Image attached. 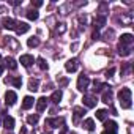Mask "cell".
Here are the masks:
<instances>
[{
	"mask_svg": "<svg viewBox=\"0 0 134 134\" xmlns=\"http://www.w3.org/2000/svg\"><path fill=\"white\" fill-rule=\"evenodd\" d=\"M131 96H132V93H131V88H128V87H125L118 92V101H120L121 109L131 107Z\"/></svg>",
	"mask_w": 134,
	"mask_h": 134,
	"instance_id": "obj_1",
	"label": "cell"
},
{
	"mask_svg": "<svg viewBox=\"0 0 134 134\" xmlns=\"http://www.w3.org/2000/svg\"><path fill=\"white\" fill-rule=\"evenodd\" d=\"M88 85H90V77L85 76V74H81L79 79H77V90L85 92V90L88 88Z\"/></svg>",
	"mask_w": 134,
	"mask_h": 134,
	"instance_id": "obj_2",
	"label": "cell"
},
{
	"mask_svg": "<svg viewBox=\"0 0 134 134\" xmlns=\"http://www.w3.org/2000/svg\"><path fill=\"white\" fill-rule=\"evenodd\" d=\"M77 68H79V63H77L76 58H71L65 63V70L68 73H74V71H77Z\"/></svg>",
	"mask_w": 134,
	"mask_h": 134,
	"instance_id": "obj_3",
	"label": "cell"
},
{
	"mask_svg": "<svg viewBox=\"0 0 134 134\" xmlns=\"http://www.w3.org/2000/svg\"><path fill=\"white\" fill-rule=\"evenodd\" d=\"M16 101H18V95H16L13 90H8V92L5 93V104H7V106H13Z\"/></svg>",
	"mask_w": 134,
	"mask_h": 134,
	"instance_id": "obj_4",
	"label": "cell"
},
{
	"mask_svg": "<svg viewBox=\"0 0 134 134\" xmlns=\"http://www.w3.org/2000/svg\"><path fill=\"white\" fill-rule=\"evenodd\" d=\"M21 65L22 66H25V68H29V66H32L33 63H35V58H33V55H29V54H25V55H21Z\"/></svg>",
	"mask_w": 134,
	"mask_h": 134,
	"instance_id": "obj_5",
	"label": "cell"
},
{
	"mask_svg": "<svg viewBox=\"0 0 134 134\" xmlns=\"http://www.w3.org/2000/svg\"><path fill=\"white\" fill-rule=\"evenodd\" d=\"M132 41H134V36H132L131 33H123V35L120 36V44H121V46H131Z\"/></svg>",
	"mask_w": 134,
	"mask_h": 134,
	"instance_id": "obj_6",
	"label": "cell"
},
{
	"mask_svg": "<svg viewBox=\"0 0 134 134\" xmlns=\"http://www.w3.org/2000/svg\"><path fill=\"white\" fill-rule=\"evenodd\" d=\"M19 35H22V33H27L29 30H30V25L27 24V22H16V29H14Z\"/></svg>",
	"mask_w": 134,
	"mask_h": 134,
	"instance_id": "obj_7",
	"label": "cell"
},
{
	"mask_svg": "<svg viewBox=\"0 0 134 134\" xmlns=\"http://www.w3.org/2000/svg\"><path fill=\"white\" fill-rule=\"evenodd\" d=\"M2 25H3L5 29H8V30H14V29H16V21L11 19V18H3Z\"/></svg>",
	"mask_w": 134,
	"mask_h": 134,
	"instance_id": "obj_8",
	"label": "cell"
},
{
	"mask_svg": "<svg viewBox=\"0 0 134 134\" xmlns=\"http://www.w3.org/2000/svg\"><path fill=\"white\" fill-rule=\"evenodd\" d=\"M47 107V98L46 96H41L38 101H36V110L38 112H44Z\"/></svg>",
	"mask_w": 134,
	"mask_h": 134,
	"instance_id": "obj_9",
	"label": "cell"
},
{
	"mask_svg": "<svg viewBox=\"0 0 134 134\" xmlns=\"http://www.w3.org/2000/svg\"><path fill=\"white\" fill-rule=\"evenodd\" d=\"M33 103H35V99L32 96H24V99H22V109H25V110L32 109L33 107Z\"/></svg>",
	"mask_w": 134,
	"mask_h": 134,
	"instance_id": "obj_10",
	"label": "cell"
},
{
	"mask_svg": "<svg viewBox=\"0 0 134 134\" xmlns=\"http://www.w3.org/2000/svg\"><path fill=\"white\" fill-rule=\"evenodd\" d=\"M84 114H85V109H82V107H74V117H73L74 125H76V123H79V118H81V117H84Z\"/></svg>",
	"mask_w": 134,
	"mask_h": 134,
	"instance_id": "obj_11",
	"label": "cell"
},
{
	"mask_svg": "<svg viewBox=\"0 0 134 134\" xmlns=\"http://www.w3.org/2000/svg\"><path fill=\"white\" fill-rule=\"evenodd\" d=\"M46 125H49L51 128H58L60 125H63V118H47Z\"/></svg>",
	"mask_w": 134,
	"mask_h": 134,
	"instance_id": "obj_12",
	"label": "cell"
},
{
	"mask_svg": "<svg viewBox=\"0 0 134 134\" xmlns=\"http://www.w3.org/2000/svg\"><path fill=\"white\" fill-rule=\"evenodd\" d=\"M82 101H84V104H85L87 107H95V106H96V103H98L95 96H84V99H82Z\"/></svg>",
	"mask_w": 134,
	"mask_h": 134,
	"instance_id": "obj_13",
	"label": "cell"
},
{
	"mask_svg": "<svg viewBox=\"0 0 134 134\" xmlns=\"http://www.w3.org/2000/svg\"><path fill=\"white\" fill-rule=\"evenodd\" d=\"M3 126H5L8 131H11V129L14 128V118H13V117H5V120H3Z\"/></svg>",
	"mask_w": 134,
	"mask_h": 134,
	"instance_id": "obj_14",
	"label": "cell"
},
{
	"mask_svg": "<svg viewBox=\"0 0 134 134\" xmlns=\"http://www.w3.org/2000/svg\"><path fill=\"white\" fill-rule=\"evenodd\" d=\"M107 115H109V112H107L106 109H98V110H96V118L101 120V121H106Z\"/></svg>",
	"mask_w": 134,
	"mask_h": 134,
	"instance_id": "obj_15",
	"label": "cell"
},
{
	"mask_svg": "<svg viewBox=\"0 0 134 134\" xmlns=\"http://www.w3.org/2000/svg\"><path fill=\"white\" fill-rule=\"evenodd\" d=\"M5 63H7V68H10V70H16L18 68V63H16V60L13 57H7Z\"/></svg>",
	"mask_w": 134,
	"mask_h": 134,
	"instance_id": "obj_16",
	"label": "cell"
},
{
	"mask_svg": "<svg viewBox=\"0 0 134 134\" xmlns=\"http://www.w3.org/2000/svg\"><path fill=\"white\" fill-rule=\"evenodd\" d=\"M60 99H62V90H55V92L52 93V96H51V101H52L54 104H58Z\"/></svg>",
	"mask_w": 134,
	"mask_h": 134,
	"instance_id": "obj_17",
	"label": "cell"
},
{
	"mask_svg": "<svg viewBox=\"0 0 134 134\" xmlns=\"http://www.w3.org/2000/svg\"><path fill=\"white\" fill-rule=\"evenodd\" d=\"M27 46H29V47H36V46H40V38H38V36L29 38V40H27Z\"/></svg>",
	"mask_w": 134,
	"mask_h": 134,
	"instance_id": "obj_18",
	"label": "cell"
},
{
	"mask_svg": "<svg viewBox=\"0 0 134 134\" xmlns=\"http://www.w3.org/2000/svg\"><path fill=\"white\" fill-rule=\"evenodd\" d=\"M118 54H120L121 57H128V55H131V49L120 44V46H118Z\"/></svg>",
	"mask_w": 134,
	"mask_h": 134,
	"instance_id": "obj_19",
	"label": "cell"
},
{
	"mask_svg": "<svg viewBox=\"0 0 134 134\" xmlns=\"http://www.w3.org/2000/svg\"><path fill=\"white\" fill-rule=\"evenodd\" d=\"M38 87H40L38 79H30V81H29V90H30V92H36Z\"/></svg>",
	"mask_w": 134,
	"mask_h": 134,
	"instance_id": "obj_20",
	"label": "cell"
},
{
	"mask_svg": "<svg viewBox=\"0 0 134 134\" xmlns=\"http://www.w3.org/2000/svg\"><path fill=\"white\" fill-rule=\"evenodd\" d=\"M5 82H11L16 88H21V85H22V79L21 77H11V79H7Z\"/></svg>",
	"mask_w": 134,
	"mask_h": 134,
	"instance_id": "obj_21",
	"label": "cell"
},
{
	"mask_svg": "<svg viewBox=\"0 0 134 134\" xmlns=\"http://www.w3.org/2000/svg\"><path fill=\"white\" fill-rule=\"evenodd\" d=\"M84 128H85L87 131H95V121H93L92 118H87V120L84 121Z\"/></svg>",
	"mask_w": 134,
	"mask_h": 134,
	"instance_id": "obj_22",
	"label": "cell"
},
{
	"mask_svg": "<svg viewBox=\"0 0 134 134\" xmlns=\"http://www.w3.org/2000/svg\"><path fill=\"white\" fill-rule=\"evenodd\" d=\"M103 101H104L106 104H109V103L112 101V90H110V88L106 90V92L103 93Z\"/></svg>",
	"mask_w": 134,
	"mask_h": 134,
	"instance_id": "obj_23",
	"label": "cell"
},
{
	"mask_svg": "<svg viewBox=\"0 0 134 134\" xmlns=\"http://www.w3.org/2000/svg\"><path fill=\"white\" fill-rule=\"evenodd\" d=\"M38 120H40L38 114H30V115L27 117V123H29V125H36V123H38Z\"/></svg>",
	"mask_w": 134,
	"mask_h": 134,
	"instance_id": "obj_24",
	"label": "cell"
},
{
	"mask_svg": "<svg viewBox=\"0 0 134 134\" xmlns=\"http://www.w3.org/2000/svg\"><path fill=\"white\" fill-rule=\"evenodd\" d=\"M25 14H27V18H29L30 21H36V19H38V16H40L36 10H29V11H27Z\"/></svg>",
	"mask_w": 134,
	"mask_h": 134,
	"instance_id": "obj_25",
	"label": "cell"
},
{
	"mask_svg": "<svg viewBox=\"0 0 134 134\" xmlns=\"http://www.w3.org/2000/svg\"><path fill=\"white\" fill-rule=\"evenodd\" d=\"M104 24H106V18H104V16H99L98 19H95V27H96V29H101Z\"/></svg>",
	"mask_w": 134,
	"mask_h": 134,
	"instance_id": "obj_26",
	"label": "cell"
},
{
	"mask_svg": "<svg viewBox=\"0 0 134 134\" xmlns=\"http://www.w3.org/2000/svg\"><path fill=\"white\" fill-rule=\"evenodd\" d=\"M104 126H106V129H109V131H117V123H115L114 120L106 121V123H104Z\"/></svg>",
	"mask_w": 134,
	"mask_h": 134,
	"instance_id": "obj_27",
	"label": "cell"
},
{
	"mask_svg": "<svg viewBox=\"0 0 134 134\" xmlns=\"http://www.w3.org/2000/svg\"><path fill=\"white\" fill-rule=\"evenodd\" d=\"M36 62H38V66H40V70H47V63H46V60H44L43 57L36 58Z\"/></svg>",
	"mask_w": 134,
	"mask_h": 134,
	"instance_id": "obj_28",
	"label": "cell"
},
{
	"mask_svg": "<svg viewBox=\"0 0 134 134\" xmlns=\"http://www.w3.org/2000/svg\"><path fill=\"white\" fill-rule=\"evenodd\" d=\"M103 88H107V87H106L104 84H98V82H95V93H96V92H101Z\"/></svg>",
	"mask_w": 134,
	"mask_h": 134,
	"instance_id": "obj_29",
	"label": "cell"
},
{
	"mask_svg": "<svg viewBox=\"0 0 134 134\" xmlns=\"http://www.w3.org/2000/svg\"><path fill=\"white\" fill-rule=\"evenodd\" d=\"M41 5H43V2H41V0H35V2L32 0V7H35V8H40Z\"/></svg>",
	"mask_w": 134,
	"mask_h": 134,
	"instance_id": "obj_30",
	"label": "cell"
},
{
	"mask_svg": "<svg viewBox=\"0 0 134 134\" xmlns=\"http://www.w3.org/2000/svg\"><path fill=\"white\" fill-rule=\"evenodd\" d=\"M114 73H115V70H114V68H110V70H107V71H106V76H107V77H110Z\"/></svg>",
	"mask_w": 134,
	"mask_h": 134,
	"instance_id": "obj_31",
	"label": "cell"
},
{
	"mask_svg": "<svg viewBox=\"0 0 134 134\" xmlns=\"http://www.w3.org/2000/svg\"><path fill=\"white\" fill-rule=\"evenodd\" d=\"M101 134H117V131H109V129H104Z\"/></svg>",
	"mask_w": 134,
	"mask_h": 134,
	"instance_id": "obj_32",
	"label": "cell"
},
{
	"mask_svg": "<svg viewBox=\"0 0 134 134\" xmlns=\"http://www.w3.org/2000/svg\"><path fill=\"white\" fill-rule=\"evenodd\" d=\"M10 3L16 7V5H19V3H22V2H19V0H11V2H10Z\"/></svg>",
	"mask_w": 134,
	"mask_h": 134,
	"instance_id": "obj_33",
	"label": "cell"
},
{
	"mask_svg": "<svg viewBox=\"0 0 134 134\" xmlns=\"http://www.w3.org/2000/svg\"><path fill=\"white\" fill-rule=\"evenodd\" d=\"M2 73H3V66L0 65V76H2Z\"/></svg>",
	"mask_w": 134,
	"mask_h": 134,
	"instance_id": "obj_34",
	"label": "cell"
},
{
	"mask_svg": "<svg viewBox=\"0 0 134 134\" xmlns=\"http://www.w3.org/2000/svg\"><path fill=\"white\" fill-rule=\"evenodd\" d=\"M0 58H2V55H0Z\"/></svg>",
	"mask_w": 134,
	"mask_h": 134,
	"instance_id": "obj_35",
	"label": "cell"
},
{
	"mask_svg": "<svg viewBox=\"0 0 134 134\" xmlns=\"http://www.w3.org/2000/svg\"><path fill=\"white\" fill-rule=\"evenodd\" d=\"M73 134H76V132H73Z\"/></svg>",
	"mask_w": 134,
	"mask_h": 134,
	"instance_id": "obj_36",
	"label": "cell"
},
{
	"mask_svg": "<svg viewBox=\"0 0 134 134\" xmlns=\"http://www.w3.org/2000/svg\"><path fill=\"white\" fill-rule=\"evenodd\" d=\"M46 134H49V132H46Z\"/></svg>",
	"mask_w": 134,
	"mask_h": 134,
	"instance_id": "obj_37",
	"label": "cell"
}]
</instances>
